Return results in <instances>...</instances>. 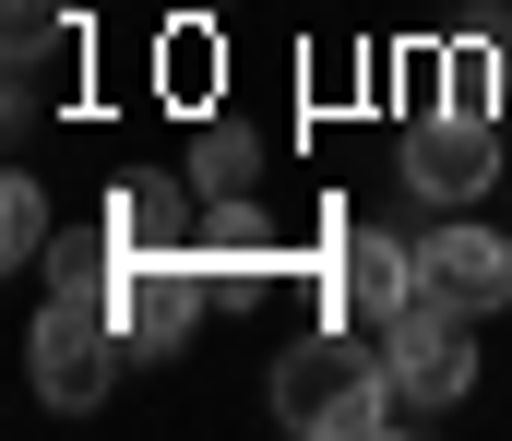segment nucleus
I'll use <instances>...</instances> for the list:
<instances>
[{
    "label": "nucleus",
    "mask_w": 512,
    "mask_h": 441,
    "mask_svg": "<svg viewBox=\"0 0 512 441\" xmlns=\"http://www.w3.org/2000/svg\"><path fill=\"white\" fill-rule=\"evenodd\" d=\"M203 275H274V227H262L251 191H227L215 215H203V251H191Z\"/></svg>",
    "instance_id": "obj_9"
},
{
    "label": "nucleus",
    "mask_w": 512,
    "mask_h": 441,
    "mask_svg": "<svg viewBox=\"0 0 512 441\" xmlns=\"http://www.w3.org/2000/svg\"><path fill=\"white\" fill-rule=\"evenodd\" d=\"M405 179H417L429 203H477V191L501 179V155H489V120H465V108L417 120V132H405Z\"/></svg>",
    "instance_id": "obj_7"
},
{
    "label": "nucleus",
    "mask_w": 512,
    "mask_h": 441,
    "mask_svg": "<svg viewBox=\"0 0 512 441\" xmlns=\"http://www.w3.org/2000/svg\"><path fill=\"white\" fill-rule=\"evenodd\" d=\"M465 322H477V310H453V298H429V287L382 322V370H393V394H405V406H453V394L477 382Z\"/></svg>",
    "instance_id": "obj_3"
},
{
    "label": "nucleus",
    "mask_w": 512,
    "mask_h": 441,
    "mask_svg": "<svg viewBox=\"0 0 512 441\" xmlns=\"http://www.w3.org/2000/svg\"><path fill=\"white\" fill-rule=\"evenodd\" d=\"M441 96H453L465 120H489V72H477V48H453V72H441Z\"/></svg>",
    "instance_id": "obj_12"
},
{
    "label": "nucleus",
    "mask_w": 512,
    "mask_h": 441,
    "mask_svg": "<svg viewBox=\"0 0 512 441\" xmlns=\"http://www.w3.org/2000/svg\"><path fill=\"white\" fill-rule=\"evenodd\" d=\"M0 239H12L0 263H36V251H48V191H36V179H12V191H0Z\"/></svg>",
    "instance_id": "obj_11"
},
{
    "label": "nucleus",
    "mask_w": 512,
    "mask_h": 441,
    "mask_svg": "<svg viewBox=\"0 0 512 441\" xmlns=\"http://www.w3.org/2000/svg\"><path fill=\"white\" fill-rule=\"evenodd\" d=\"M322 298H334L346 322H393V310L417 298V251H405V239H382V227H358V239L322 263Z\"/></svg>",
    "instance_id": "obj_8"
},
{
    "label": "nucleus",
    "mask_w": 512,
    "mask_h": 441,
    "mask_svg": "<svg viewBox=\"0 0 512 441\" xmlns=\"http://www.w3.org/2000/svg\"><path fill=\"white\" fill-rule=\"evenodd\" d=\"M108 227H120L131 263H191L203 251V215H191V179H167V167H143L108 191Z\"/></svg>",
    "instance_id": "obj_6"
},
{
    "label": "nucleus",
    "mask_w": 512,
    "mask_h": 441,
    "mask_svg": "<svg viewBox=\"0 0 512 441\" xmlns=\"http://www.w3.org/2000/svg\"><path fill=\"white\" fill-rule=\"evenodd\" d=\"M262 406H274L298 441H370L393 406H405V394H393L382 346H358V334H298V346L274 358Z\"/></svg>",
    "instance_id": "obj_1"
},
{
    "label": "nucleus",
    "mask_w": 512,
    "mask_h": 441,
    "mask_svg": "<svg viewBox=\"0 0 512 441\" xmlns=\"http://www.w3.org/2000/svg\"><path fill=\"white\" fill-rule=\"evenodd\" d=\"M191 179H203L215 203H227V191H251V179H262V132H251V120H203V144H191Z\"/></svg>",
    "instance_id": "obj_10"
},
{
    "label": "nucleus",
    "mask_w": 512,
    "mask_h": 441,
    "mask_svg": "<svg viewBox=\"0 0 512 441\" xmlns=\"http://www.w3.org/2000/svg\"><path fill=\"white\" fill-rule=\"evenodd\" d=\"M120 334L131 358H179L191 334H203V263H120Z\"/></svg>",
    "instance_id": "obj_5"
},
{
    "label": "nucleus",
    "mask_w": 512,
    "mask_h": 441,
    "mask_svg": "<svg viewBox=\"0 0 512 441\" xmlns=\"http://www.w3.org/2000/svg\"><path fill=\"white\" fill-rule=\"evenodd\" d=\"M477 36H489V48H501V72H512V12H477Z\"/></svg>",
    "instance_id": "obj_13"
},
{
    "label": "nucleus",
    "mask_w": 512,
    "mask_h": 441,
    "mask_svg": "<svg viewBox=\"0 0 512 441\" xmlns=\"http://www.w3.org/2000/svg\"><path fill=\"white\" fill-rule=\"evenodd\" d=\"M417 287L489 322V310H512V239H501V227H477V215L429 227V239H417Z\"/></svg>",
    "instance_id": "obj_4"
},
{
    "label": "nucleus",
    "mask_w": 512,
    "mask_h": 441,
    "mask_svg": "<svg viewBox=\"0 0 512 441\" xmlns=\"http://www.w3.org/2000/svg\"><path fill=\"white\" fill-rule=\"evenodd\" d=\"M120 358H131V334H120L108 298H60V287H48L36 334H24V370H36V394H48L60 418H84V406L120 382Z\"/></svg>",
    "instance_id": "obj_2"
}]
</instances>
